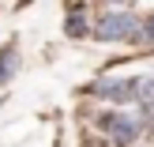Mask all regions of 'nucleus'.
Masks as SVG:
<instances>
[{"label":"nucleus","instance_id":"2","mask_svg":"<svg viewBox=\"0 0 154 147\" xmlns=\"http://www.w3.org/2000/svg\"><path fill=\"white\" fill-rule=\"evenodd\" d=\"M98 128H102L117 147H132V143L143 136V121L132 117V113H117V110L98 113Z\"/></svg>","mask_w":154,"mask_h":147},{"label":"nucleus","instance_id":"5","mask_svg":"<svg viewBox=\"0 0 154 147\" xmlns=\"http://www.w3.org/2000/svg\"><path fill=\"white\" fill-rule=\"evenodd\" d=\"M64 34H68V38H87V34H90V30H87V19H83V11L75 15V8L68 11V19H64Z\"/></svg>","mask_w":154,"mask_h":147},{"label":"nucleus","instance_id":"1","mask_svg":"<svg viewBox=\"0 0 154 147\" xmlns=\"http://www.w3.org/2000/svg\"><path fill=\"white\" fill-rule=\"evenodd\" d=\"M90 34L98 42H143V19L128 8H109L94 19Z\"/></svg>","mask_w":154,"mask_h":147},{"label":"nucleus","instance_id":"3","mask_svg":"<svg viewBox=\"0 0 154 147\" xmlns=\"http://www.w3.org/2000/svg\"><path fill=\"white\" fill-rule=\"evenodd\" d=\"M87 91H90V94H98V98H105V102H117V106L139 102V94H143V75H132V79H120V75L94 79Z\"/></svg>","mask_w":154,"mask_h":147},{"label":"nucleus","instance_id":"4","mask_svg":"<svg viewBox=\"0 0 154 147\" xmlns=\"http://www.w3.org/2000/svg\"><path fill=\"white\" fill-rule=\"evenodd\" d=\"M15 75H19V45L8 42L0 45V87H8Z\"/></svg>","mask_w":154,"mask_h":147}]
</instances>
